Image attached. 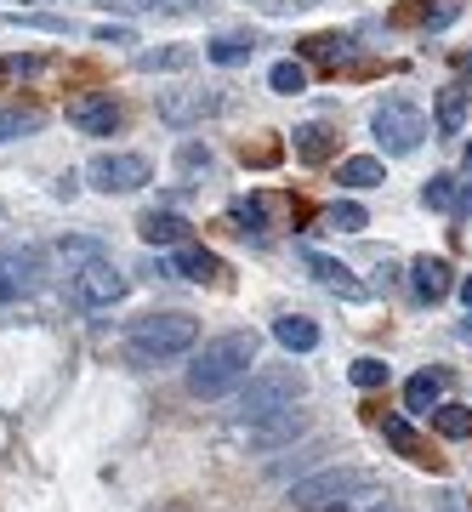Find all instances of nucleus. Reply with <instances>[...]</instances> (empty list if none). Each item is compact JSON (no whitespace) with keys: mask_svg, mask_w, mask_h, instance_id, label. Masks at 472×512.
Masks as SVG:
<instances>
[{"mask_svg":"<svg viewBox=\"0 0 472 512\" xmlns=\"http://www.w3.org/2000/svg\"><path fill=\"white\" fill-rule=\"evenodd\" d=\"M256 6H268V0H256Z\"/></svg>","mask_w":472,"mask_h":512,"instance_id":"nucleus-45","label":"nucleus"},{"mask_svg":"<svg viewBox=\"0 0 472 512\" xmlns=\"http://www.w3.org/2000/svg\"><path fill=\"white\" fill-rule=\"evenodd\" d=\"M427 416H433V427L444 433V439H472V410H467V404H444V399H438Z\"/></svg>","mask_w":472,"mask_h":512,"instance_id":"nucleus-23","label":"nucleus"},{"mask_svg":"<svg viewBox=\"0 0 472 512\" xmlns=\"http://www.w3.org/2000/svg\"><path fill=\"white\" fill-rule=\"evenodd\" d=\"M336 183H342V188H382V183H387V171H382V160H370V154H353V160H342Z\"/></svg>","mask_w":472,"mask_h":512,"instance_id":"nucleus-21","label":"nucleus"},{"mask_svg":"<svg viewBox=\"0 0 472 512\" xmlns=\"http://www.w3.org/2000/svg\"><path fill=\"white\" fill-rule=\"evenodd\" d=\"M69 296L80 302V308H91V313H97V308H114V302L126 296V274L114 268L109 256H97V262H86V268L74 274Z\"/></svg>","mask_w":472,"mask_h":512,"instance_id":"nucleus-7","label":"nucleus"},{"mask_svg":"<svg viewBox=\"0 0 472 512\" xmlns=\"http://www.w3.org/2000/svg\"><path fill=\"white\" fill-rule=\"evenodd\" d=\"M40 285V256L35 251H6L0 256V302H23Z\"/></svg>","mask_w":472,"mask_h":512,"instance_id":"nucleus-11","label":"nucleus"},{"mask_svg":"<svg viewBox=\"0 0 472 512\" xmlns=\"http://www.w3.org/2000/svg\"><path fill=\"white\" fill-rule=\"evenodd\" d=\"M200 342V319L194 313H148V319H137L126 336V353L131 365H165V359H182V353Z\"/></svg>","mask_w":472,"mask_h":512,"instance_id":"nucleus-2","label":"nucleus"},{"mask_svg":"<svg viewBox=\"0 0 472 512\" xmlns=\"http://www.w3.org/2000/svg\"><path fill=\"white\" fill-rule=\"evenodd\" d=\"M268 86H273V92H285V97L308 92V69H302V63H273Z\"/></svg>","mask_w":472,"mask_h":512,"instance_id":"nucleus-30","label":"nucleus"},{"mask_svg":"<svg viewBox=\"0 0 472 512\" xmlns=\"http://www.w3.org/2000/svg\"><path fill=\"white\" fill-rule=\"evenodd\" d=\"M103 6H120V12H143V6H154V0H103Z\"/></svg>","mask_w":472,"mask_h":512,"instance_id":"nucleus-38","label":"nucleus"},{"mask_svg":"<svg viewBox=\"0 0 472 512\" xmlns=\"http://www.w3.org/2000/svg\"><path fill=\"white\" fill-rule=\"evenodd\" d=\"M148 177H154V165H148L143 154H97V160L86 165V183L97 188V194H137Z\"/></svg>","mask_w":472,"mask_h":512,"instance_id":"nucleus-6","label":"nucleus"},{"mask_svg":"<svg viewBox=\"0 0 472 512\" xmlns=\"http://www.w3.org/2000/svg\"><path fill=\"white\" fill-rule=\"evenodd\" d=\"M137 234H143L148 245H182V239H188V222H182L177 211H148V217L137 222Z\"/></svg>","mask_w":472,"mask_h":512,"instance_id":"nucleus-18","label":"nucleus"},{"mask_svg":"<svg viewBox=\"0 0 472 512\" xmlns=\"http://www.w3.org/2000/svg\"><path fill=\"white\" fill-rule=\"evenodd\" d=\"M467 177H472V143H467Z\"/></svg>","mask_w":472,"mask_h":512,"instance_id":"nucleus-42","label":"nucleus"},{"mask_svg":"<svg viewBox=\"0 0 472 512\" xmlns=\"http://www.w3.org/2000/svg\"><path fill=\"white\" fill-rule=\"evenodd\" d=\"M29 131H40V114L35 109H0V143L29 137Z\"/></svg>","mask_w":472,"mask_h":512,"instance_id":"nucleus-28","label":"nucleus"},{"mask_svg":"<svg viewBox=\"0 0 472 512\" xmlns=\"http://www.w3.org/2000/svg\"><path fill=\"white\" fill-rule=\"evenodd\" d=\"M461 126H467V86L455 80V86L438 92V131L444 137H461Z\"/></svg>","mask_w":472,"mask_h":512,"instance_id":"nucleus-20","label":"nucleus"},{"mask_svg":"<svg viewBox=\"0 0 472 512\" xmlns=\"http://www.w3.org/2000/svg\"><path fill=\"white\" fill-rule=\"evenodd\" d=\"M410 291H416L421 302H444V296L455 291V268L444 256H421L416 268H410Z\"/></svg>","mask_w":472,"mask_h":512,"instance_id":"nucleus-13","label":"nucleus"},{"mask_svg":"<svg viewBox=\"0 0 472 512\" xmlns=\"http://www.w3.org/2000/svg\"><path fill=\"white\" fill-rule=\"evenodd\" d=\"M455 69H461V74H472V52H461V57H455Z\"/></svg>","mask_w":472,"mask_h":512,"instance_id":"nucleus-40","label":"nucleus"},{"mask_svg":"<svg viewBox=\"0 0 472 512\" xmlns=\"http://www.w3.org/2000/svg\"><path fill=\"white\" fill-rule=\"evenodd\" d=\"M325 228H330V234H364V228H370V211L353 205V200H336L325 211Z\"/></svg>","mask_w":472,"mask_h":512,"instance_id":"nucleus-24","label":"nucleus"},{"mask_svg":"<svg viewBox=\"0 0 472 512\" xmlns=\"http://www.w3.org/2000/svg\"><path fill=\"white\" fill-rule=\"evenodd\" d=\"M302 52H308L313 63H342L347 40H342V35H313V40H302Z\"/></svg>","mask_w":472,"mask_h":512,"instance_id":"nucleus-32","label":"nucleus"},{"mask_svg":"<svg viewBox=\"0 0 472 512\" xmlns=\"http://www.w3.org/2000/svg\"><path fill=\"white\" fill-rule=\"evenodd\" d=\"M222 97L217 92H160V120L165 126H194L205 114H217Z\"/></svg>","mask_w":472,"mask_h":512,"instance_id":"nucleus-12","label":"nucleus"},{"mask_svg":"<svg viewBox=\"0 0 472 512\" xmlns=\"http://www.w3.org/2000/svg\"><path fill=\"white\" fill-rule=\"evenodd\" d=\"M228 217L239 222V234H268V205L262 200H234L228 205Z\"/></svg>","mask_w":472,"mask_h":512,"instance_id":"nucleus-26","label":"nucleus"},{"mask_svg":"<svg viewBox=\"0 0 472 512\" xmlns=\"http://www.w3.org/2000/svg\"><path fill=\"white\" fill-rule=\"evenodd\" d=\"M461 222H472V183H455V205H450Z\"/></svg>","mask_w":472,"mask_h":512,"instance_id":"nucleus-36","label":"nucleus"},{"mask_svg":"<svg viewBox=\"0 0 472 512\" xmlns=\"http://www.w3.org/2000/svg\"><path fill=\"white\" fill-rule=\"evenodd\" d=\"M376 484L370 473H359V467H330V473H319V478H302L291 490V501H296V512H308V507H347L353 495H364Z\"/></svg>","mask_w":472,"mask_h":512,"instance_id":"nucleus-4","label":"nucleus"},{"mask_svg":"<svg viewBox=\"0 0 472 512\" xmlns=\"http://www.w3.org/2000/svg\"><path fill=\"white\" fill-rule=\"evenodd\" d=\"M291 6H319V0H291Z\"/></svg>","mask_w":472,"mask_h":512,"instance_id":"nucleus-43","label":"nucleus"},{"mask_svg":"<svg viewBox=\"0 0 472 512\" xmlns=\"http://www.w3.org/2000/svg\"><path fill=\"white\" fill-rule=\"evenodd\" d=\"M46 69V57L23 52V57H0V80H35V74Z\"/></svg>","mask_w":472,"mask_h":512,"instance_id":"nucleus-33","label":"nucleus"},{"mask_svg":"<svg viewBox=\"0 0 472 512\" xmlns=\"http://www.w3.org/2000/svg\"><path fill=\"white\" fill-rule=\"evenodd\" d=\"M421 205H427V211H450V205H455V177H450V171L427 177V188H421Z\"/></svg>","mask_w":472,"mask_h":512,"instance_id":"nucleus-29","label":"nucleus"},{"mask_svg":"<svg viewBox=\"0 0 472 512\" xmlns=\"http://www.w3.org/2000/svg\"><path fill=\"white\" fill-rule=\"evenodd\" d=\"M160 12H194V0H154Z\"/></svg>","mask_w":472,"mask_h":512,"instance_id":"nucleus-39","label":"nucleus"},{"mask_svg":"<svg viewBox=\"0 0 472 512\" xmlns=\"http://www.w3.org/2000/svg\"><path fill=\"white\" fill-rule=\"evenodd\" d=\"M69 126L86 131V137H114V126H120V103L103 92H86L69 103Z\"/></svg>","mask_w":472,"mask_h":512,"instance_id":"nucleus-9","label":"nucleus"},{"mask_svg":"<svg viewBox=\"0 0 472 512\" xmlns=\"http://www.w3.org/2000/svg\"><path fill=\"white\" fill-rule=\"evenodd\" d=\"M177 165H182V171H211V154H205L200 143H182L177 148Z\"/></svg>","mask_w":472,"mask_h":512,"instance_id":"nucleus-35","label":"nucleus"},{"mask_svg":"<svg viewBox=\"0 0 472 512\" xmlns=\"http://www.w3.org/2000/svg\"><path fill=\"white\" fill-rule=\"evenodd\" d=\"M302 393H308V376L296 365H268V370H251V376L234 387V410L251 421V416L279 410V404H296Z\"/></svg>","mask_w":472,"mask_h":512,"instance_id":"nucleus-3","label":"nucleus"},{"mask_svg":"<svg viewBox=\"0 0 472 512\" xmlns=\"http://www.w3.org/2000/svg\"><path fill=\"white\" fill-rule=\"evenodd\" d=\"M256 353H262V336H256V330H228V336H211V342L194 353V365H188V393H200V399L234 393V387L256 370Z\"/></svg>","mask_w":472,"mask_h":512,"instance_id":"nucleus-1","label":"nucleus"},{"mask_svg":"<svg viewBox=\"0 0 472 512\" xmlns=\"http://www.w3.org/2000/svg\"><path fill=\"white\" fill-rule=\"evenodd\" d=\"M455 0H404V6H393V23L399 29H444V23H455Z\"/></svg>","mask_w":472,"mask_h":512,"instance_id":"nucleus-14","label":"nucleus"},{"mask_svg":"<svg viewBox=\"0 0 472 512\" xmlns=\"http://www.w3.org/2000/svg\"><path fill=\"white\" fill-rule=\"evenodd\" d=\"M256 52V40L251 35H217V40H205V57L211 63H222V69H234V63H251Z\"/></svg>","mask_w":472,"mask_h":512,"instance_id":"nucleus-22","label":"nucleus"},{"mask_svg":"<svg viewBox=\"0 0 472 512\" xmlns=\"http://www.w3.org/2000/svg\"><path fill=\"white\" fill-rule=\"evenodd\" d=\"M382 427H387V444H393L399 456H410V461H427V456H421V439H416V427H410L404 416H387Z\"/></svg>","mask_w":472,"mask_h":512,"instance_id":"nucleus-25","label":"nucleus"},{"mask_svg":"<svg viewBox=\"0 0 472 512\" xmlns=\"http://www.w3.org/2000/svg\"><path fill=\"white\" fill-rule=\"evenodd\" d=\"M308 433V410H296V404H279L268 416H251L245 421V444L251 450H285Z\"/></svg>","mask_w":472,"mask_h":512,"instance_id":"nucleus-8","label":"nucleus"},{"mask_svg":"<svg viewBox=\"0 0 472 512\" xmlns=\"http://www.w3.org/2000/svg\"><path fill=\"white\" fill-rule=\"evenodd\" d=\"M273 336H279L291 353H313V348H319V325H313V319H302V313L273 319Z\"/></svg>","mask_w":472,"mask_h":512,"instance_id":"nucleus-19","label":"nucleus"},{"mask_svg":"<svg viewBox=\"0 0 472 512\" xmlns=\"http://www.w3.org/2000/svg\"><path fill=\"white\" fill-rule=\"evenodd\" d=\"M57 256L69 262V274H80L86 262H97V256H103V245H97V239H57Z\"/></svg>","mask_w":472,"mask_h":512,"instance_id":"nucleus-27","label":"nucleus"},{"mask_svg":"<svg viewBox=\"0 0 472 512\" xmlns=\"http://www.w3.org/2000/svg\"><path fill=\"white\" fill-rule=\"evenodd\" d=\"M137 63H143V69H188L194 52H188V46H160V52H143Z\"/></svg>","mask_w":472,"mask_h":512,"instance_id":"nucleus-31","label":"nucleus"},{"mask_svg":"<svg viewBox=\"0 0 472 512\" xmlns=\"http://www.w3.org/2000/svg\"><path fill=\"white\" fill-rule=\"evenodd\" d=\"M347 376H353V387H364V393H370V387L387 382V365H382V359H353V370H347Z\"/></svg>","mask_w":472,"mask_h":512,"instance_id":"nucleus-34","label":"nucleus"},{"mask_svg":"<svg viewBox=\"0 0 472 512\" xmlns=\"http://www.w3.org/2000/svg\"><path fill=\"white\" fill-rule=\"evenodd\" d=\"M330 154H336V131H330L325 120H313V126L296 131V160L302 165H325Z\"/></svg>","mask_w":472,"mask_h":512,"instance_id":"nucleus-16","label":"nucleus"},{"mask_svg":"<svg viewBox=\"0 0 472 512\" xmlns=\"http://www.w3.org/2000/svg\"><path fill=\"white\" fill-rule=\"evenodd\" d=\"M376 512H399V507H376Z\"/></svg>","mask_w":472,"mask_h":512,"instance_id":"nucleus-44","label":"nucleus"},{"mask_svg":"<svg viewBox=\"0 0 472 512\" xmlns=\"http://www.w3.org/2000/svg\"><path fill=\"white\" fill-rule=\"evenodd\" d=\"M302 262H308V274L319 279V285H325L330 296H342V302H364V296H370V285H364V279H353V268H342L336 256H319V251H308Z\"/></svg>","mask_w":472,"mask_h":512,"instance_id":"nucleus-10","label":"nucleus"},{"mask_svg":"<svg viewBox=\"0 0 472 512\" xmlns=\"http://www.w3.org/2000/svg\"><path fill=\"white\" fill-rule=\"evenodd\" d=\"M97 40H103V46H131V29H114V23H103V29H97Z\"/></svg>","mask_w":472,"mask_h":512,"instance_id":"nucleus-37","label":"nucleus"},{"mask_svg":"<svg viewBox=\"0 0 472 512\" xmlns=\"http://www.w3.org/2000/svg\"><path fill=\"white\" fill-rule=\"evenodd\" d=\"M461 302H467V308H472V279H461Z\"/></svg>","mask_w":472,"mask_h":512,"instance_id":"nucleus-41","label":"nucleus"},{"mask_svg":"<svg viewBox=\"0 0 472 512\" xmlns=\"http://www.w3.org/2000/svg\"><path fill=\"white\" fill-rule=\"evenodd\" d=\"M444 387H450V376H444V370H421V376H410V382H404V404L427 416V410L444 399Z\"/></svg>","mask_w":472,"mask_h":512,"instance_id":"nucleus-17","label":"nucleus"},{"mask_svg":"<svg viewBox=\"0 0 472 512\" xmlns=\"http://www.w3.org/2000/svg\"><path fill=\"white\" fill-rule=\"evenodd\" d=\"M370 131H376V143H382L387 154H416L421 137H427V114H421L416 103L393 97V103H382V109L370 114Z\"/></svg>","mask_w":472,"mask_h":512,"instance_id":"nucleus-5","label":"nucleus"},{"mask_svg":"<svg viewBox=\"0 0 472 512\" xmlns=\"http://www.w3.org/2000/svg\"><path fill=\"white\" fill-rule=\"evenodd\" d=\"M160 274H177V279L205 285V279H217V256L205 251V245H188V239H182L177 251H171V262H160Z\"/></svg>","mask_w":472,"mask_h":512,"instance_id":"nucleus-15","label":"nucleus"}]
</instances>
